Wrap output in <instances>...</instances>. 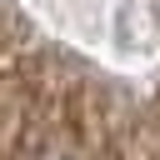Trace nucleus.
Here are the masks:
<instances>
[{"label":"nucleus","instance_id":"obj_1","mask_svg":"<svg viewBox=\"0 0 160 160\" xmlns=\"http://www.w3.org/2000/svg\"><path fill=\"white\" fill-rule=\"evenodd\" d=\"M35 160H75V155H65V150H45V155H35Z\"/></svg>","mask_w":160,"mask_h":160}]
</instances>
